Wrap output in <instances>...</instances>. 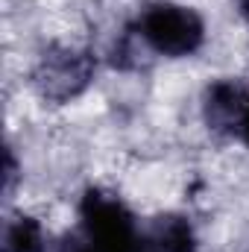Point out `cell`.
<instances>
[{"label": "cell", "instance_id": "6", "mask_svg": "<svg viewBox=\"0 0 249 252\" xmlns=\"http://www.w3.org/2000/svg\"><path fill=\"white\" fill-rule=\"evenodd\" d=\"M3 252H50L41 220L32 214H15L3 229Z\"/></svg>", "mask_w": 249, "mask_h": 252}, {"label": "cell", "instance_id": "9", "mask_svg": "<svg viewBox=\"0 0 249 252\" xmlns=\"http://www.w3.org/2000/svg\"><path fill=\"white\" fill-rule=\"evenodd\" d=\"M235 3H238V9H241V15H244V18L249 21V0H235Z\"/></svg>", "mask_w": 249, "mask_h": 252}, {"label": "cell", "instance_id": "3", "mask_svg": "<svg viewBox=\"0 0 249 252\" xmlns=\"http://www.w3.org/2000/svg\"><path fill=\"white\" fill-rule=\"evenodd\" d=\"M97 76V59L85 47L50 44L32 64L30 82L44 103L64 106L88 91Z\"/></svg>", "mask_w": 249, "mask_h": 252}, {"label": "cell", "instance_id": "1", "mask_svg": "<svg viewBox=\"0 0 249 252\" xmlns=\"http://www.w3.org/2000/svg\"><path fill=\"white\" fill-rule=\"evenodd\" d=\"M56 252H141V223L115 190L88 188Z\"/></svg>", "mask_w": 249, "mask_h": 252}, {"label": "cell", "instance_id": "8", "mask_svg": "<svg viewBox=\"0 0 249 252\" xmlns=\"http://www.w3.org/2000/svg\"><path fill=\"white\" fill-rule=\"evenodd\" d=\"M244 144H247V150H249V106H247V112H244V118H241V126H238V132H235Z\"/></svg>", "mask_w": 249, "mask_h": 252}, {"label": "cell", "instance_id": "7", "mask_svg": "<svg viewBox=\"0 0 249 252\" xmlns=\"http://www.w3.org/2000/svg\"><path fill=\"white\" fill-rule=\"evenodd\" d=\"M15 173H18L15 153H12V150H6V161H3V188H6V193L12 190V185H15Z\"/></svg>", "mask_w": 249, "mask_h": 252}, {"label": "cell", "instance_id": "5", "mask_svg": "<svg viewBox=\"0 0 249 252\" xmlns=\"http://www.w3.org/2000/svg\"><path fill=\"white\" fill-rule=\"evenodd\" d=\"M141 252H199V238L185 214L164 211L141 223Z\"/></svg>", "mask_w": 249, "mask_h": 252}, {"label": "cell", "instance_id": "4", "mask_svg": "<svg viewBox=\"0 0 249 252\" xmlns=\"http://www.w3.org/2000/svg\"><path fill=\"white\" fill-rule=\"evenodd\" d=\"M249 106V82L238 76L214 79L202 91V121L211 132L235 135Z\"/></svg>", "mask_w": 249, "mask_h": 252}, {"label": "cell", "instance_id": "2", "mask_svg": "<svg viewBox=\"0 0 249 252\" xmlns=\"http://www.w3.org/2000/svg\"><path fill=\"white\" fill-rule=\"evenodd\" d=\"M132 35L156 56L187 59L205 44V21L193 6L156 0L138 15Z\"/></svg>", "mask_w": 249, "mask_h": 252}]
</instances>
